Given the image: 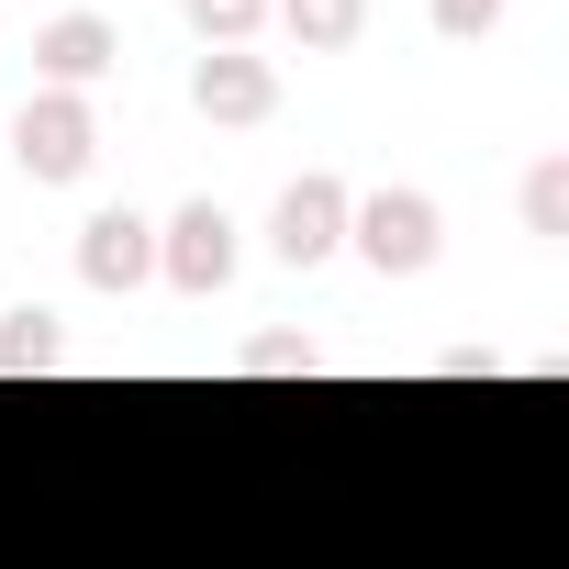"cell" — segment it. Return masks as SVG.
Returning <instances> with one entry per match:
<instances>
[{"mask_svg": "<svg viewBox=\"0 0 569 569\" xmlns=\"http://www.w3.org/2000/svg\"><path fill=\"white\" fill-rule=\"evenodd\" d=\"M347 246H358L380 279H413V268H436L447 212H436V190H369V201L347 212Z\"/></svg>", "mask_w": 569, "mask_h": 569, "instance_id": "6da1fadb", "label": "cell"}, {"mask_svg": "<svg viewBox=\"0 0 569 569\" xmlns=\"http://www.w3.org/2000/svg\"><path fill=\"white\" fill-rule=\"evenodd\" d=\"M12 157L57 190V179H90V157H101V112L79 101V90H34L23 112H12Z\"/></svg>", "mask_w": 569, "mask_h": 569, "instance_id": "7a4b0ae2", "label": "cell"}, {"mask_svg": "<svg viewBox=\"0 0 569 569\" xmlns=\"http://www.w3.org/2000/svg\"><path fill=\"white\" fill-rule=\"evenodd\" d=\"M347 212H358L347 179H291L279 212H268V257H279V268H325V257L347 246Z\"/></svg>", "mask_w": 569, "mask_h": 569, "instance_id": "3957f363", "label": "cell"}, {"mask_svg": "<svg viewBox=\"0 0 569 569\" xmlns=\"http://www.w3.org/2000/svg\"><path fill=\"white\" fill-rule=\"evenodd\" d=\"M157 279L190 291V302H212L223 279H234V223H223V201H190V212L157 223Z\"/></svg>", "mask_w": 569, "mask_h": 569, "instance_id": "277c9868", "label": "cell"}, {"mask_svg": "<svg viewBox=\"0 0 569 569\" xmlns=\"http://www.w3.org/2000/svg\"><path fill=\"white\" fill-rule=\"evenodd\" d=\"M190 112L246 134V123H268V112H279V68H268V57H246V46H212V57L190 68Z\"/></svg>", "mask_w": 569, "mask_h": 569, "instance_id": "5b68a950", "label": "cell"}, {"mask_svg": "<svg viewBox=\"0 0 569 569\" xmlns=\"http://www.w3.org/2000/svg\"><path fill=\"white\" fill-rule=\"evenodd\" d=\"M34 68H46V90H101L112 68H123V34H112V12H57L46 34H34Z\"/></svg>", "mask_w": 569, "mask_h": 569, "instance_id": "8992f818", "label": "cell"}, {"mask_svg": "<svg viewBox=\"0 0 569 569\" xmlns=\"http://www.w3.org/2000/svg\"><path fill=\"white\" fill-rule=\"evenodd\" d=\"M79 279L90 291H146L157 279V223L146 212H90L79 223Z\"/></svg>", "mask_w": 569, "mask_h": 569, "instance_id": "52a82bcc", "label": "cell"}, {"mask_svg": "<svg viewBox=\"0 0 569 569\" xmlns=\"http://www.w3.org/2000/svg\"><path fill=\"white\" fill-rule=\"evenodd\" d=\"M279 23H291V46L302 57H347L358 34H369V0H268Z\"/></svg>", "mask_w": 569, "mask_h": 569, "instance_id": "ba28073f", "label": "cell"}, {"mask_svg": "<svg viewBox=\"0 0 569 569\" xmlns=\"http://www.w3.org/2000/svg\"><path fill=\"white\" fill-rule=\"evenodd\" d=\"M513 212H525V234H536V246H558V234H569V157H536V168H525V190H513Z\"/></svg>", "mask_w": 569, "mask_h": 569, "instance_id": "9c48e42d", "label": "cell"}, {"mask_svg": "<svg viewBox=\"0 0 569 569\" xmlns=\"http://www.w3.org/2000/svg\"><path fill=\"white\" fill-rule=\"evenodd\" d=\"M34 369H57V313H0V380H34Z\"/></svg>", "mask_w": 569, "mask_h": 569, "instance_id": "30bf717a", "label": "cell"}, {"mask_svg": "<svg viewBox=\"0 0 569 569\" xmlns=\"http://www.w3.org/2000/svg\"><path fill=\"white\" fill-rule=\"evenodd\" d=\"M179 12H190V34H201V46H257L268 0H179Z\"/></svg>", "mask_w": 569, "mask_h": 569, "instance_id": "8fae6325", "label": "cell"}, {"mask_svg": "<svg viewBox=\"0 0 569 569\" xmlns=\"http://www.w3.org/2000/svg\"><path fill=\"white\" fill-rule=\"evenodd\" d=\"M291 369H302V380L325 369V358H313V336H257V347H246V380H291Z\"/></svg>", "mask_w": 569, "mask_h": 569, "instance_id": "7c38bea8", "label": "cell"}, {"mask_svg": "<svg viewBox=\"0 0 569 569\" xmlns=\"http://www.w3.org/2000/svg\"><path fill=\"white\" fill-rule=\"evenodd\" d=\"M425 12H436V34H447V46H480V34L502 23V0H425Z\"/></svg>", "mask_w": 569, "mask_h": 569, "instance_id": "4fadbf2b", "label": "cell"}]
</instances>
